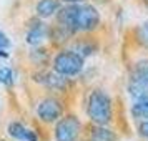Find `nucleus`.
<instances>
[{
	"label": "nucleus",
	"instance_id": "obj_12",
	"mask_svg": "<svg viewBox=\"0 0 148 141\" xmlns=\"http://www.w3.org/2000/svg\"><path fill=\"white\" fill-rule=\"evenodd\" d=\"M132 76H136V78H141V80L148 81V60L136 63L133 72H132Z\"/></svg>",
	"mask_w": 148,
	"mask_h": 141
},
{
	"label": "nucleus",
	"instance_id": "obj_2",
	"mask_svg": "<svg viewBox=\"0 0 148 141\" xmlns=\"http://www.w3.org/2000/svg\"><path fill=\"white\" fill-rule=\"evenodd\" d=\"M88 118L97 125H107L112 121V101L105 91L95 90L88 96L87 105Z\"/></svg>",
	"mask_w": 148,
	"mask_h": 141
},
{
	"label": "nucleus",
	"instance_id": "obj_7",
	"mask_svg": "<svg viewBox=\"0 0 148 141\" xmlns=\"http://www.w3.org/2000/svg\"><path fill=\"white\" fill-rule=\"evenodd\" d=\"M128 93L132 95L135 100L148 96V81L136 78V76H132L130 78V85H128Z\"/></svg>",
	"mask_w": 148,
	"mask_h": 141
},
{
	"label": "nucleus",
	"instance_id": "obj_10",
	"mask_svg": "<svg viewBox=\"0 0 148 141\" xmlns=\"http://www.w3.org/2000/svg\"><path fill=\"white\" fill-rule=\"evenodd\" d=\"M45 37H47V28H45V25H43V23H35L34 27L28 30L27 42L30 45H37V43H40Z\"/></svg>",
	"mask_w": 148,
	"mask_h": 141
},
{
	"label": "nucleus",
	"instance_id": "obj_8",
	"mask_svg": "<svg viewBox=\"0 0 148 141\" xmlns=\"http://www.w3.org/2000/svg\"><path fill=\"white\" fill-rule=\"evenodd\" d=\"M58 8H60L58 0H40L37 3V15L42 17V18H48L53 14H57Z\"/></svg>",
	"mask_w": 148,
	"mask_h": 141
},
{
	"label": "nucleus",
	"instance_id": "obj_15",
	"mask_svg": "<svg viewBox=\"0 0 148 141\" xmlns=\"http://www.w3.org/2000/svg\"><path fill=\"white\" fill-rule=\"evenodd\" d=\"M8 43H10V42H8L7 35H5V33H2V32H0V50H5V48L8 47Z\"/></svg>",
	"mask_w": 148,
	"mask_h": 141
},
{
	"label": "nucleus",
	"instance_id": "obj_6",
	"mask_svg": "<svg viewBox=\"0 0 148 141\" xmlns=\"http://www.w3.org/2000/svg\"><path fill=\"white\" fill-rule=\"evenodd\" d=\"M8 134L18 141H38L37 134L30 131L27 126H23L22 123H10L8 125Z\"/></svg>",
	"mask_w": 148,
	"mask_h": 141
},
{
	"label": "nucleus",
	"instance_id": "obj_3",
	"mask_svg": "<svg viewBox=\"0 0 148 141\" xmlns=\"http://www.w3.org/2000/svg\"><path fill=\"white\" fill-rule=\"evenodd\" d=\"M83 70V57L75 52H60L53 58V72L62 76H75Z\"/></svg>",
	"mask_w": 148,
	"mask_h": 141
},
{
	"label": "nucleus",
	"instance_id": "obj_9",
	"mask_svg": "<svg viewBox=\"0 0 148 141\" xmlns=\"http://www.w3.org/2000/svg\"><path fill=\"white\" fill-rule=\"evenodd\" d=\"M88 140L90 141H116L118 136L113 134V131H110L108 128H105V125H98L97 128H93L90 131Z\"/></svg>",
	"mask_w": 148,
	"mask_h": 141
},
{
	"label": "nucleus",
	"instance_id": "obj_14",
	"mask_svg": "<svg viewBox=\"0 0 148 141\" xmlns=\"http://www.w3.org/2000/svg\"><path fill=\"white\" fill-rule=\"evenodd\" d=\"M14 81V73L10 68H0V83L10 85Z\"/></svg>",
	"mask_w": 148,
	"mask_h": 141
},
{
	"label": "nucleus",
	"instance_id": "obj_11",
	"mask_svg": "<svg viewBox=\"0 0 148 141\" xmlns=\"http://www.w3.org/2000/svg\"><path fill=\"white\" fill-rule=\"evenodd\" d=\"M132 114L136 120H145L148 118V96L145 98H138L132 106Z\"/></svg>",
	"mask_w": 148,
	"mask_h": 141
},
{
	"label": "nucleus",
	"instance_id": "obj_18",
	"mask_svg": "<svg viewBox=\"0 0 148 141\" xmlns=\"http://www.w3.org/2000/svg\"><path fill=\"white\" fill-rule=\"evenodd\" d=\"M7 57V52H3V50H0V58H5Z\"/></svg>",
	"mask_w": 148,
	"mask_h": 141
},
{
	"label": "nucleus",
	"instance_id": "obj_5",
	"mask_svg": "<svg viewBox=\"0 0 148 141\" xmlns=\"http://www.w3.org/2000/svg\"><path fill=\"white\" fill-rule=\"evenodd\" d=\"M37 114L42 121L45 123H53V121L62 118V105L53 98H45L38 103L37 106Z\"/></svg>",
	"mask_w": 148,
	"mask_h": 141
},
{
	"label": "nucleus",
	"instance_id": "obj_17",
	"mask_svg": "<svg viewBox=\"0 0 148 141\" xmlns=\"http://www.w3.org/2000/svg\"><path fill=\"white\" fill-rule=\"evenodd\" d=\"M63 2H67V3H80L83 0H63Z\"/></svg>",
	"mask_w": 148,
	"mask_h": 141
},
{
	"label": "nucleus",
	"instance_id": "obj_4",
	"mask_svg": "<svg viewBox=\"0 0 148 141\" xmlns=\"http://www.w3.org/2000/svg\"><path fill=\"white\" fill-rule=\"evenodd\" d=\"M82 125L78 118L73 114H68L58 120L57 126H55V138L57 141H75L80 134Z\"/></svg>",
	"mask_w": 148,
	"mask_h": 141
},
{
	"label": "nucleus",
	"instance_id": "obj_1",
	"mask_svg": "<svg viewBox=\"0 0 148 141\" xmlns=\"http://www.w3.org/2000/svg\"><path fill=\"white\" fill-rule=\"evenodd\" d=\"M58 22L70 32H90L100 23V14L92 5L70 3L58 14Z\"/></svg>",
	"mask_w": 148,
	"mask_h": 141
},
{
	"label": "nucleus",
	"instance_id": "obj_19",
	"mask_svg": "<svg viewBox=\"0 0 148 141\" xmlns=\"http://www.w3.org/2000/svg\"><path fill=\"white\" fill-rule=\"evenodd\" d=\"M147 3H148V0H147Z\"/></svg>",
	"mask_w": 148,
	"mask_h": 141
},
{
	"label": "nucleus",
	"instance_id": "obj_16",
	"mask_svg": "<svg viewBox=\"0 0 148 141\" xmlns=\"http://www.w3.org/2000/svg\"><path fill=\"white\" fill-rule=\"evenodd\" d=\"M140 133L148 138V121H143V123L140 125Z\"/></svg>",
	"mask_w": 148,
	"mask_h": 141
},
{
	"label": "nucleus",
	"instance_id": "obj_13",
	"mask_svg": "<svg viewBox=\"0 0 148 141\" xmlns=\"http://www.w3.org/2000/svg\"><path fill=\"white\" fill-rule=\"evenodd\" d=\"M136 42L140 43L141 47L148 48V22L141 23L138 30H136Z\"/></svg>",
	"mask_w": 148,
	"mask_h": 141
}]
</instances>
